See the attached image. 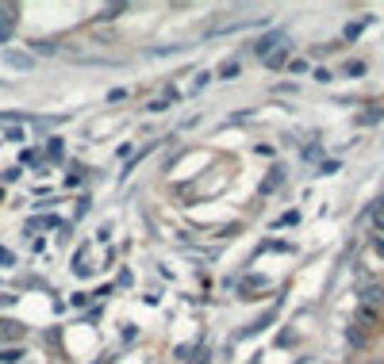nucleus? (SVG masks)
Wrapping results in <instances>:
<instances>
[{
  "instance_id": "5",
  "label": "nucleus",
  "mask_w": 384,
  "mask_h": 364,
  "mask_svg": "<svg viewBox=\"0 0 384 364\" xmlns=\"http://www.w3.org/2000/svg\"><path fill=\"white\" fill-rule=\"evenodd\" d=\"M261 62H265V65H273V69H277V65H285V46H280V50H273L269 58H261Z\"/></svg>"
},
{
  "instance_id": "8",
  "label": "nucleus",
  "mask_w": 384,
  "mask_h": 364,
  "mask_svg": "<svg viewBox=\"0 0 384 364\" xmlns=\"http://www.w3.org/2000/svg\"><path fill=\"white\" fill-rule=\"evenodd\" d=\"M235 73H238V62H227V65L219 69V77H235Z\"/></svg>"
},
{
  "instance_id": "2",
  "label": "nucleus",
  "mask_w": 384,
  "mask_h": 364,
  "mask_svg": "<svg viewBox=\"0 0 384 364\" xmlns=\"http://www.w3.org/2000/svg\"><path fill=\"white\" fill-rule=\"evenodd\" d=\"M277 46H285V35H280V31H273V35H265V39H261V42L254 46V50L261 54V58H269V54H273Z\"/></svg>"
},
{
  "instance_id": "7",
  "label": "nucleus",
  "mask_w": 384,
  "mask_h": 364,
  "mask_svg": "<svg viewBox=\"0 0 384 364\" xmlns=\"http://www.w3.org/2000/svg\"><path fill=\"white\" fill-rule=\"evenodd\" d=\"M20 357H23L20 349H0V360H4V364H12V360H20Z\"/></svg>"
},
{
  "instance_id": "4",
  "label": "nucleus",
  "mask_w": 384,
  "mask_h": 364,
  "mask_svg": "<svg viewBox=\"0 0 384 364\" xmlns=\"http://www.w3.org/2000/svg\"><path fill=\"white\" fill-rule=\"evenodd\" d=\"M365 27H369V20H358V23H350V27H346V39H358V35L365 31Z\"/></svg>"
},
{
  "instance_id": "1",
  "label": "nucleus",
  "mask_w": 384,
  "mask_h": 364,
  "mask_svg": "<svg viewBox=\"0 0 384 364\" xmlns=\"http://www.w3.org/2000/svg\"><path fill=\"white\" fill-rule=\"evenodd\" d=\"M361 303L377 311V307L384 303V288H380V284H365V288H361Z\"/></svg>"
},
{
  "instance_id": "6",
  "label": "nucleus",
  "mask_w": 384,
  "mask_h": 364,
  "mask_svg": "<svg viewBox=\"0 0 384 364\" xmlns=\"http://www.w3.org/2000/svg\"><path fill=\"white\" fill-rule=\"evenodd\" d=\"M0 16H16V8L4 4V8H0ZM4 35H8V20H0V39H4Z\"/></svg>"
},
{
  "instance_id": "3",
  "label": "nucleus",
  "mask_w": 384,
  "mask_h": 364,
  "mask_svg": "<svg viewBox=\"0 0 384 364\" xmlns=\"http://www.w3.org/2000/svg\"><path fill=\"white\" fill-rule=\"evenodd\" d=\"M358 322H361V326H377V311H373V307H361V311H358Z\"/></svg>"
}]
</instances>
